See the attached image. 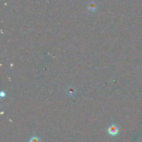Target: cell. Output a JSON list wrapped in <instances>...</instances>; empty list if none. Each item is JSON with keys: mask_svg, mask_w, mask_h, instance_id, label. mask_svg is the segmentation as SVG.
<instances>
[{"mask_svg": "<svg viewBox=\"0 0 142 142\" xmlns=\"http://www.w3.org/2000/svg\"><path fill=\"white\" fill-rule=\"evenodd\" d=\"M108 132L109 134L112 136L117 135L119 133L118 127L115 124H112L108 128Z\"/></svg>", "mask_w": 142, "mask_h": 142, "instance_id": "1", "label": "cell"}, {"mask_svg": "<svg viewBox=\"0 0 142 142\" xmlns=\"http://www.w3.org/2000/svg\"><path fill=\"white\" fill-rule=\"evenodd\" d=\"M67 94L70 96V97H72L74 95L76 94V90L73 87H70L67 89Z\"/></svg>", "mask_w": 142, "mask_h": 142, "instance_id": "2", "label": "cell"}, {"mask_svg": "<svg viewBox=\"0 0 142 142\" xmlns=\"http://www.w3.org/2000/svg\"><path fill=\"white\" fill-rule=\"evenodd\" d=\"M88 9L91 11H92V12L93 11H94L95 10H96V9H97V6H96V4H95L94 3H90V5H89Z\"/></svg>", "mask_w": 142, "mask_h": 142, "instance_id": "3", "label": "cell"}, {"mask_svg": "<svg viewBox=\"0 0 142 142\" xmlns=\"http://www.w3.org/2000/svg\"><path fill=\"white\" fill-rule=\"evenodd\" d=\"M29 142H40V140L37 137H32L30 140Z\"/></svg>", "mask_w": 142, "mask_h": 142, "instance_id": "4", "label": "cell"}, {"mask_svg": "<svg viewBox=\"0 0 142 142\" xmlns=\"http://www.w3.org/2000/svg\"><path fill=\"white\" fill-rule=\"evenodd\" d=\"M0 96H1V97H5V96H6V94H5V93L4 92H1V93H0Z\"/></svg>", "mask_w": 142, "mask_h": 142, "instance_id": "5", "label": "cell"}]
</instances>
